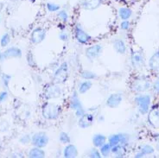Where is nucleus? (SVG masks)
I'll use <instances>...</instances> for the list:
<instances>
[{
	"mask_svg": "<svg viewBox=\"0 0 159 158\" xmlns=\"http://www.w3.org/2000/svg\"><path fill=\"white\" fill-rule=\"evenodd\" d=\"M0 21H1V18H0Z\"/></svg>",
	"mask_w": 159,
	"mask_h": 158,
	"instance_id": "42",
	"label": "nucleus"
},
{
	"mask_svg": "<svg viewBox=\"0 0 159 158\" xmlns=\"http://www.w3.org/2000/svg\"><path fill=\"white\" fill-rule=\"evenodd\" d=\"M118 14L121 20H129L132 16V11L128 7H120L118 11Z\"/></svg>",
	"mask_w": 159,
	"mask_h": 158,
	"instance_id": "25",
	"label": "nucleus"
},
{
	"mask_svg": "<svg viewBox=\"0 0 159 158\" xmlns=\"http://www.w3.org/2000/svg\"><path fill=\"white\" fill-rule=\"evenodd\" d=\"M57 16L63 23H68V19H69L68 13L65 10H60L59 11L57 12Z\"/></svg>",
	"mask_w": 159,
	"mask_h": 158,
	"instance_id": "29",
	"label": "nucleus"
},
{
	"mask_svg": "<svg viewBox=\"0 0 159 158\" xmlns=\"http://www.w3.org/2000/svg\"><path fill=\"white\" fill-rule=\"evenodd\" d=\"M113 45V48L118 54L119 55H125V52H126V45L125 43L123 40L120 39V38H117L113 41L112 43Z\"/></svg>",
	"mask_w": 159,
	"mask_h": 158,
	"instance_id": "19",
	"label": "nucleus"
},
{
	"mask_svg": "<svg viewBox=\"0 0 159 158\" xmlns=\"http://www.w3.org/2000/svg\"><path fill=\"white\" fill-rule=\"evenodd\" d=\"M11 75L7 74H2V82L4 84L5 88H8L9 87V83L11 81Z\"/></svg>",
	"mask_w": 159,
	"mask_h": 158,
	"instance_id": "34",
	"label": "nucleus"
},
{
	"mask_svg": "<svg viewBox=\"0 0 159 158\" xmlns=\"http://www.w3.org/2000/svg\"><path fill=\"white\" fill-rule=\"evenodd\" d=\"M108 142L111 147L121 144L124 146H127L129 142V137L127 134L119 133V134H112L108 137Z\"/></svg>",
	"mask_w": 159,
	"mask_h": 158,
	"instance_id": "9",
	"label": "nucleus"
},
{
	"mask_svg": "<svg viewBox=\"0 0 159 158\" xmlns=\"http://www.w3.org/2000/svg\"><path fill=\"white\" fill-rule=\"evenodd\" d=\"M62 112L61 106L54 102L47 101L42 106V114L44 119L47 120H56L60 118V116Z\"/></svg>",
	"mask_w": 159,
	"mask_h": 158,
	"instance_id": "1",
	"label": "nucleus"
},
{
	"mask_svg": "<svg viewBox=\"0 0 159 158\" xmlns=\"http://www.w3.org/2000/svg\"><path fill=\"white\" fill-rule=\"evenodd\" d=\"M103 0H82L81 7L87 11H94L102 4Z\"/></svg>",
	"mask_w": 159,
	"mask_h": 158,
	"instance_id": "17",
	"label": "nucleus"
},
{
	"mask_svg": "<svg viewBox=\"0 0 159 158\" xmlns=\"http://www.w3.org/2000/svg\"><path fill=\"white\" fill-rule=\"evenodd\" d=\"M140 151L143 153L144 156H146V155H151L154 153V148L151 145H149V144H144L143 146L140 148Z\"/></svg>",
	"mask_w": 159,
	"mask_h": 158,
	"instance_id": "31",
	"label": "nucleus"
},
{
	"mask_svg": "<svg viewBox=\"0 0 159 158\" xmlns=\"http://www.w3.org/2000/svg\"><path fill=\"white\" fill-rule=\"evenodd\" d=\"M88 157L90 158H101L102 157V156L100 154V152H99V150L98 148H93L91 150H89V152H88Z\"/></svg>",
	"mask_w": 159,
	"mask_h": 158,
	"instance_id": "32",
	"label": "nucleus"
},
{
	"mask_svg": "<svg viewBox=\"0 0 159 158\" xmlns=\"http://www.w3.org/2000/svg\"><path fill=\"white\" fill-rule=\"evenodd\" d=\"M28 156L30 158H43L45 157V151L43 150V148L34 146L29 151Z\"/></svg>",
	"mask_w": 159,
	"mask_h": 158,
	"instance_id": "22",
	"label": "nucleus"
},
{
	"mask_svg": "<svg viewBox=\"0 0 159 158\" xmlns=\"http://www.w3.org/2000/svg\"><path fill=\"white\" fill-rule=\"evenodd\" d=\"M59 39L62 42H68L69 40V35L67 31H61V33L59 34Z\"/></svg>",
	"mask_w": 159,
	"mask_h": 158,
	"instance_id": "35",
	"label": "nucleus"
},
{
	"mask_svg": "<svg viewBox=\"0 0 159 158\" xmlns=\"http://www.w3.org/2000/svg\"><path fill=\"white\" fill-rule=\"evenodd\" d=\"M86 56L88 60L93 61L99 58L103 52V46L101 44L91 45L86 48Z\"/></svg>",
	"mask_w": 159,
	"mask_h": 158,
	"instance_id": "10",
	"label": "nucleus"
},
{
	"mask_svg": "<svg viewBox=\"0 0 159 158\" xmlns=\"http://www.w3.org/2000/svg\"><path fill=\"white\" fill-rule=\"evenodd\" d=\"M122 101H123V95L119 93H111L108 96L106 101V105L109 108H117L120 106Z\"/></svg>",
	"mask_w": 159,
	"mask_h": 158,
	"instance_id": "16",
	"label": "nucleus"
},
{
	"mask_svg": "<svg viewBox=\"0 0 159 158\" xmlns=\"http://www.w3.org/2000/svg\"><path fill=\"white\" fill-rule=\"evenodd\" d=\"M148 114V123L153 128H159V109L157 106H155L152 107L151 110L149 111Z\"/></svg>",
	"mask_w": 159,
	"mask_h": 158,
	"instance_id": "12",
	"label": "nucleus"
},
{
	"mask_svg": "<svg viewBox=\"0 0 159 158\" xmlns=\"http://www.w3.org/2000/svg\"><path fill=\"white\" fill-rule=\"evenodd\" d=\"M143 156H144V155H143L141 151H139V152H138V153L135 155L136 158H141V157H143Z\"/></svg>",
	"mask_w": 159,
	"mask_h": 158,
	"instance_id": "40",
	"label": "nucleus"
},
{
	"mask_svg": "<svg viewBox=\"0 0 159 158\" xmlns=\"http://www.w3.org/2000/svg\"><path fill=\"white\" fill-rule=\"evenodd\" d=\"M93 87V82L92 80H87V79H84L83 81L80 82L78 85V93L79 94H85L87 93L90 89Z\"/></svg>",
	"mask_w": 159,
	"mask_h": 158,
	"instance_id": "20",
	"label": "nucleus"
},
{
	"mask_svg": "<svg viewBox=\"0 0 159 158\" xmlns=\"http://www.w3.org/2000/svg\"><path fill=\"white\" fill-rule=\"evenodd\" d=\"M11 43V36L9 35L8 33H5L4 35L2 36L1 40H0V44H1V47H6L8 46L9 44Z\"/></svg>",
	"mask_w": 159,
	"mask_h": 158,
	"instance_id": "33",
	"label": "nucleus"
},
{
	"mask_svg": "<svg viewBox=\"0 0 159 158\" xmlns=\"http://www.w3.org/2000/svg\"><path fill=\"white\" fill-rule=\"evenodd\" d=\"M46 38V29L41 27H37L33 31L30 35V41L33 44H39L43 43Z\"/></svg>",
	"mask_w": 159,
	"mask_h": 158,
	"instance_id": "13",
	"label": "nucleus"
},
{
	"mask_svg": "<svg viewBox=\"0 0 159 158\" xmlns=\"http://www.w3.org/2000/svg\"><path fill=\"white\" fill-rule=\"evenodd\" d=\"M98 121L99 122H104L105 121V117H104L103 115H100L99 118H98Z\"/></svg>",
	"mask_w": 159,
	"mask_h": 158,
	"instance_id": "41",
	"label": "nucleus"
},
{
	"mask_svg": "<svg viewBox=\"0 0 159 158\" xmlns=\"http://www.w3.org/2000/svg\"><path fill=\"white\" fill-rule=\"evenodd\" d=\"M151 87V82L146 77H138L132 80L131 89L136 93H143Z\"/></svg>",
	"mask_w": 159,
	"mask_h": 158,
	"instance_id": "6",
	"label": "nucleus"
},
{
	"mask_svg": "<svg viewBox=\"0 0 159 158\" xmlns=\"http://www.w3.org/2000/svg\"><path fill=\"white\" fill-rule=\"evenodd\" d=\"M130 26H131V24H130L129 20H122V22L120 24V28H121V29H123V30H128L129 28H130Z\"/></svg>",
	"mask_w": 159,
	"mask_h": 158,
	"instance_id": "36",
	"label": "nucleus"
},
{
	"mask_svg": "<svg viewBox=\"0 0 159 158\" xmlns=\"http://www.w3.org/2000/svg\"><path fill=\"white\" fill-rule=\"evenodd\" d=\"M74 30H75V37L79 43L87 45L93 40L92 36L80 24H76Z\"/></svg>",
	"mask_w": 159,
	"mask_h": 158,
	"instance_id": "7",
	"label": "nucleus"
},
{
	"mask_svg": "<svg viewBox=\"0 0 159 158\" xmlns=\"http://www.w3.org/2000/svg\"><path fill=\"white\" fill-rule=\"evenodd\" d=\"M131 65L134 68H141L144 65V56H143V52L141 51H134L132 50L131 56Z\"/></svg>",
	"mask_w": 159,
	"mask_h": 158,
	"instance_id": "14",
	"label": "nucleus"
},
{
	"mask_svg": "<svg viewBox=\"0 0 159 158\" xmlns=\"http://www.w3.org/2000/svg\"><path fill=\"white\" fill-rule=\"evenodd\" d=\"M63 157L65 158H75L78 156V150L77 147L74 144H72L71 142L66 144V146L63 149Z\"/></svg>",
	"mask_w": 159,
	"mask_h": 158,
	"instance_id": "18",
	"label": "nucleus"
},
{
	"mask_svg": "<svg viewBox=\"0 0 159 158\" xmlns=\"http://www.w3.org/2000/svg\"><path fill=\"white\" fill-rule=\"evenodd\" d=\"M23 56L22 50L19 47H11L7 48L4 53L0 54V61L8 58H21Z\"/></svg>",
	"mask_w": 159,
	"mask_h": 158,
	"instance_id": "15",
	"label": "nucleus"
},
{
	"mask_svg": "<svg viewBox=\"0 0 159 158\" xmlns=\"http://www.w3.org/2000/svg\"><path fill=\"white\" fill-rule=\"evenodd\" d=\"M49 142V138L45 132L40 131L34 134L31 138V143L33 146L38 148H45Z\"/></svg>",
	"mask_w": 159,
	"mask_h": 158,
	"instance_id": "8",
	"label": "nucleus"
},
{
	"mask_svg": "<svg viewBox=\"0 0 159 158\" xmlns=\"http://www.w3.org/2000/svg\"><path fill=\"white\" fill-rule=\"evenodd\" d=\"M62 94V89L60 87L59 84L56 83H49L47 84L44 87L43 99L45 100H50V99H56L60 98Z\"/></svg>",
	"mask_w": 159,
	"mask_h": 158,
	"instance_id": "3",
	"label": "nucleus"
},
{
	"mask_svg": "<svg viewBox=\"0 0 159 158\" xmlns=\"http://www.w3.org/2000/svg\"><path fill=\"white\" fill-rule=\"evenodd\" d=\"M126 152V146L118 144L111 147V153L115 155V157H124Z\"/></svg>",
	"mask_w": 159,
	"mask_h": 158,
	"instance_id": "24",
	"label": "nucleus"
},
{
	"mask_svg": "<svg viewBox=\"0 0 159 158\" xmlns=\"http://www.w3.org/2000/svg\"><path fill=\"white\" fill-rule=\"evenodd\" d=\"M149 67L153 71L159 70V50L156 52L155 54L151 56V59L149 60Z\"/></svg>",
	"mask_w": 159,
	"mask_h": 158,
	"instance_id": "23",
	"label": "nucleus"
},
{
	"mask_svg": "<svg viewBox=\"0 0 159 158\" xmlns=\"http://www.w3.org/2000/svg\"><path fill=\"white\" fill-rule=\"evenodd\" d=\"M95 121V118L93 113L87 112L83 114L81 117H80L78 120V125L81 129H88L89 127H91Z\"/></svg>",
	"mask_w": 159,
	"mask_h": 158,
	"instance_id": "11",
	"label": "nucleus"
},
{
	"mask_svg": "<svg viewBox=\"0 0 159 158\" xmlns=\"http://www.w3.org/2000/svg\"><path fill=\"white\" fill-rule=\"evenodd\" d=\"M59 141L63 144H68L71 142V138L67 132H61L59 135Z\"/></svg>",
	"mask_w": 159,
	"mask_h": 158,
	"instance_id": "28",
	"label": "nucleus"
},
{
	"mask_svg": "<svg viewBox=\"0 0 159 158\" xmlns=\"http://www.w3.org/2000/svg\"><path fill=\"white\" fill-rule=\"evenodd\" d=\"M80 77L81 79H87V80H94L98 79V75L95 73L89 70H83L80 73Z\"/></svg>",
	"mask_w": 159,
	"mask_h": 158,
	"instance_id": "26",
	"label": "nucleus"
},
{
	"mask_svg": "<svg viewBox=\"0 0 159 158\" xmlns=\"http://www.w3.org/2000/svg\"><path fill=\"white\" fill-rule=\"evenodd\" d=\"M46 8L49 12H58L61 10V6L59 4H56V3L48 2L46 4Z\"/></svg>",
	"mask_w": 159,
	"mask_h": 158,
	"instance_id": "30",
	"label": "nucleus"
},
{
	"mask_svg": "<svg viewBox=\"0 0 159 158\" xmlns=\"http://www.w3.org/2000/svg\"><path fill=\"white\" fill-rule=\"evenodd\" d=\"M20 142L22 143H28V142H31V138L29 135H24L20 138Z\"/></svg>",
	"mask_w": 159,
	"mask_h": 158,
	"instance_id": "37",
	"label": "nucleus"
},
{
	"mask_svg": "<svg viewBox=\"0 0 159 158\" xmlns=\"http://www.w3.org/2000/svg\"><path fill=\"white\" fill-rule=\"evenodd\" d=\"M99 150L102 157H108L111 153V146L107 142L103 144L100 148H99Z\"/></svg>",
	"mask_w": 159,
	"mask_h": 158,
	"instance_id": "27",
	"label": "nucleus"
},
{
	"mask_svg": "<svg viewBox=\"0 0 159 158\" xmlns=\"http://www.w3.org/2000/svg\"><path fill=\"white\" fill-rule=\"evenodd\" d=\"M69 107L73 111H75V116L77 118L81 117L82 115L86 113V109L84 108L82 103L80 101L79 97V93L77 91H74L71 96V99L69 102Z\"/></svg>",
	"mask_w": 159,
	"mask_h": 158,
	"instance_id": "5",
	"label": "nucleus"
},
{
	"mask_svg": "<svg viewBox=\"0 0 159 158\" xmlns=\"http://www.w3.org/2000/svg\"><path fill=\"white\" fill-rule=\"evenodd\" d=\"M139 112L142 115L147 114L151 108V98L149 94H140L134 99Z\"/></svg>",
	"mask_w": 159,
	"mask_h": 158,
	"instance_id": "4",
	"label": "nucleus"
},
{
	"mask_svg": "<svg viewBox=\"0 0 159 158\" xmlns=\"http://www.w3.org/2000/svg\"><path fill=\"white\" fill-rule=\"evenodd\" d=\"M92 141H93V146L99 149V148H100L103 144H105V143L107 142V137L103 134H95L93 137Z\"/></svg>",
	"mask_w": 159,
	"mask_h": 158,
	"instance_id": "21",
	"label": "nucleus"
},
{
	"mask_svg": "<svg viewBox=\"0 0 159 158\" xmlns=\"http://www.w3.org/2000/svg\"><path fill=\"white\" fill-rule=\"evenodd\" d=\"M69 76V67L68 62L64 61L56 68L53 74V80L56 84H64L68 79Z\"/></svg>",
	"mask_w": 159,
	"mask_h": 158,
	"instance_id": "2",
	"label": "nucleus"
},
{
	"mask_svg": "<svg viewBox=\"0 0 159 158\" xmlns=\"http://www.w3.org/2000/svg\"><path fill=\"white\" fill-rule=\"evenodd\" d=\"M153 89H154V91L159 93V79L155 81V83L153 85Z\"/></svg>",
	"mask_w": 159,
	"mask_h": 158,
	"instance_id": "39",
	"label": "nucleus"
},
{
	"mask_svg": "<svg viewBox=\"0 0 159 158\" xmlns=\"http://www.w3.org/2000/svg\"><path fill=\"white\" fill-rule=\"evenodd\" d=\"M8 98V93L7 92H2L0 93V103H2L4 100H6V99Z\"/></svg>",
	"mask_w": 159,
	"mask_h": 158,
	"instance_id": "38",
	"label": "nucleus"
}]
</instances>
